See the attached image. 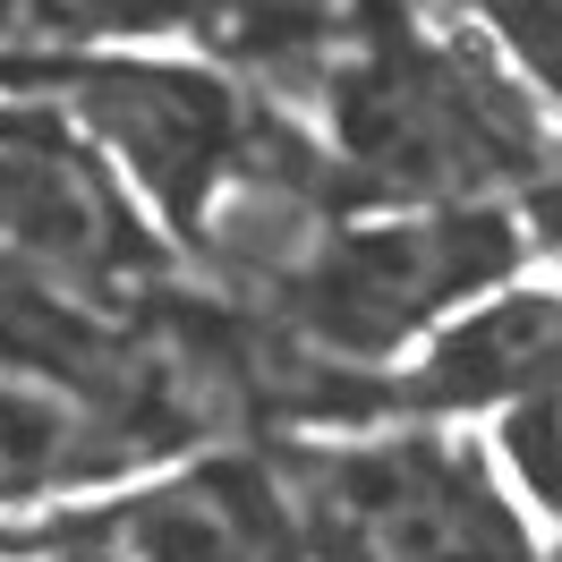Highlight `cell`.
<instances>
[{"instance_id": "52a82bcc", "label": "cell", "mask_w": 562, "mask_h": 562, "mask_svg": "<svg viewBox=\"0 0 562 562\" xmlns=\"http://www.w3.org/2000/svg\"><path fill=\"white\" fill-rule=\"evenodd\" d=\"M128 477H145V452L86 392L0 358V520L43 512V503H86Z\"/></svg>"}, {"instance_id": "277c9868", "label": "cell", "mask_w": 562, "mask_h": 562, "mask_svg": "<svg viewBox=\"0 0 562 562\" xmlns=\"http://www.w3.org/2000/svg\"><path fill=\"white\" fill-rule=\"evenodd\" d=\"M0 256L9 281L94 316L188 281V256L145 213V196L52 103L26 94H0Z\"/></svg>"}, {"instance_id": "5b68a950", "label": "cell", "mask_w": 562, "mask_h": 562, "mask_svg": "<svg viewBox=\"0 0 562 562\" xmlns=\"http://www.w3.org/2000/svg\"><path fill=\"white\" fill-rule=\"evenodd\" d=\"M94 537L103 562H307V528L273 452L247 443H213L94 494Z\"/></svg>"}, {"instance_id": "7a4b0ae2", "label": "cell", "mask_w": 562, "mask_h": 562, "mask_svg": "<svg viewBox=\"0 0 562 562\" xmlns=\"http://www.w3.org/2000/svg\"><path fill=\"white\" fill-rule=\"evenodd\" d=\"M307 562H546L520 486L469 426L375 418L273 443Z\"/></svg>"}, {"instance_id": "8992f818", "label": "cell", "mask_w": 562, "mask_h": 562, "mask_svg": "<svg viewBox=\"0 0 562 562\" xmlns=\"http://www.w3.org/2000/svg\"><path fill=\"white\" fill-rule=\"evenodd\" d=\"M562 384V281H503L460 307L375 384L384 418H512L520 401Z\"/></svg>"}, {"instance_id": "30bf717a", "label": "cell", "mask_w": 562, "mask_h": 562, "mask_svg": "<svg viewBox=\"0 0 562 562\" xmlns=\"http://www.w3.org/2000/svg\"><path fill=\"white\" fill-rule=\"evenodd\" d=\"M503 469H512L520 503H537L546 520H562V384L520 401L503 418Z\"/></svg>"}, {"instance_id": "4fadbf2b", "label": "cell", "mask_w": 562, "mask_h": 562, "mask_svg": "<svg viewBox=\"0 0 562 562\" xmlns=\"http://www.w3.org/2000/svg\"><path fill=\"white\" fill-rule=\"evenodd\" d=\"M0 281H9V256H0Z\"/></svg>"}, {"instance_id": "6da1fadb", "label": "cell", "mask_w": 562, "mask_h": 562, "mask_svg": "<svg viewBox=\"0 0 562 562\" xmlns=\"http://www.w3.org/2000/svg\"><path fill=\"white\" fill-rule=\"evenodd\" d=\"M307 94L358 205H520L554 154V111L460 9L435 26L409 0H367Z\"/></svg>"}, {"instance_id": "5bb4252c", "label": "cell", "mask_w": 562, "mask_h": 562, "mask_svg": "<svg viewBox=\"0 0 562 562\" xmlns=\"http://www.w3.org/2000/svg\"><path fill=\"white\" fill-rule=\"evenodd\" d=\"M546 562H562V546H554V554H546Z\"/></svg>"}, {"instance_id": "8fae6325", "label": "cell", "mask_w": 562, "mask_h": 562, "mask_svg": "<svg viewBox=\"0 0 562 562\" xmlns=\"http://www.w3.org/2000/svg\"><path fill=\"white\" fill-rule=\"evenodd\" d=\"M520 222H528V239H537V256L562 265V137H554V154H546V171L520 188Z\"/></svg>"}, {"instance_id": "ba28073f", "label": "cell", "mask_w": 562, "mask_h": 562, "mask_svg": "<svg viewBox=\"0 0 562 562\" xmlns=\"http://www.w3.org/2000/svg\"><path fill=\"white\" fill-rule=\"evenodd\" d=\"M452 9L512 60V77H520L528 94L562 120V0H452Z\"/></svg>"}, {"instance_id": "9c48e42d", "label": "cell", "mask_w": 562, "mask_h": 562, "mask_svg": "<svg viewBox=\"0 0 562 562\" xmlns=\"http://www.w3.org/2000/svg\"><path fill=\"white\" fill-rule=\"evenodd\" d=\"M43 43H154V35H196L213 0H35Z\"/></svg>"}, {"instance_id": "7c38bea8", "label": "cell", "mask_w": 562, "mask_h": 562, "mask_svg": "<svg viewBox=\"0 0 562 562\" xmlns=\"http://www.w3.org/2000/svg\"><path fill=\"white\" fill-rule=\"evenodd\" d=\"M26 43H43V9L35 0H0V52H26Z\"/></svg>"}, {"instance_id": "3957f363", "label": "cell", "mask_w": 562, "mask_h": 562, "mask_svg": "<svg viewBox=\"0 0 562 562\" xmlns=\"http://www.w3.org/2000/svg\"><path fill=\"white\" fill-rule=\"evenodd\" d=\"M537 265L520 205H358L324 256L265 299L247 324H265L281 350L341 367V375H392L426 333L486 290Z\"/></svg>"}]
</instances>
